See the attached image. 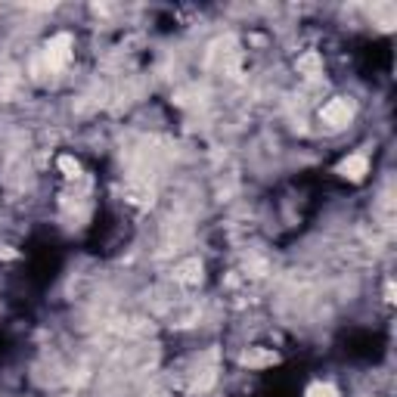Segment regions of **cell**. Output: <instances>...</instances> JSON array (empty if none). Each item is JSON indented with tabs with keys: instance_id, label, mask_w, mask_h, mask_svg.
<instances>
[{
	"instance_id": "6da1fadb",
	"label": "cell",
	"mask_w": 397,
	"mask_h": 397,
	"mask_svg": "<svg viewBox=\"0 0 397 397\" xmlns=\"http://www.w3.org/2000/svg\"><path fill=\"white\" fill-rule=\"evenodd\" d=\"M320 118L326 121V127H332V131H338V127L351 125L354 109H351V103H348V99H342V97H338V99H329V103L323 106Z\"/></svg>"
},
{
	"instance_id": "277c9868",
	"label": "cell",
	"mask_w": 397,
	"mask_h": 397,
	"mask_svg": "<svg viewBox=\"0 0 397 397\" xmlns=\"http://www.w3.org/2000/svg\"><path fill=\"white\" fill-rule=\"evenodd\" d=\"M242 366H249V370H261V366H273L279 363V354L277 351H267V348H249L239 357Z\"/></svg>"
},
{
	"instance_id": "8992f818",
	"label": "cell",
	"mask_w": 397,
	"mask_h": 397,
	"mask_svg": "<svg viewBox=\"0 0 397 397\" xmlns=\"http://www.w3.org/2000/svg\"><path fill=\"white\" fill-rule=\"evenodd\" d=\"M295 69H298V75H305V78L323 75V56L320 53H305L298 62H295Z\"/></svg>"
},
{
	"instance_id": "5b68a950",
	"label": "cell",
	"mask_w": 397,
	"mask_h": 397,
	"mask_svg": "<svg viewBox=\"0 0 397 397\" xmlns=\"http://www.w3.org/2000/svg\"><path fill=\"white\" fill-rule=\"evenodd\" d=\"M174 279L183 286H199L202 283V261L199 258H190V261H183L174 270Z\"/></svg>"
},
{
	"instance_id": "52a82bcc",
	"label": "cell",
	"mask_w": 397,
	"mask_h": 397,
	"mask_svg": "<svg viewBox=\"0 0 397 397\" xmlns=\"http://www.w3.org/2000/svg\"><path fill=\"white\" fill-rule=\"evenodd\" d=\"M305 397H338V388L332 382H314L305 391Z\"/></svg>"
},
{
	"instance_id": "9c48e42d",
	"label": "cell",
	"mask_w": 397,
	"mask_h": 397,
	"mask_svg": "<svg viewBox=\"0 0 397 397\" xmlns=\"http://www.w3.org/2000/svg\"><path fill=\"white\" fill-rule=\"evenodd\" d=\"M0 258H16V251H13L10 245H0Z\"/></svg>"
},
{
	"instance_id": "3957f363",
	"label": "cell",
	"mask_w": 397,
	"mask_h": 397,
	"mask_svg": "<svg viewBox=\"0 0 397 397\" xmlns=\"http://www.w3.org/2000/svg\"><path fill=\"white\" fill-rule=\"evenodd\" d=\"M338 174L344 180H351V183H360V180L370 174V162H366V155H348L338 165Z\"/></svg>"
},
{
	"instance_id": "7a4b0ae2",
	"label": "cell",
	"mask_w": 397,
	"mask_h": 397,
	"mask_svg": "<svg viewBox=\"0 0 397 397\" xmlns=\"http://www.w3.org/2000/svg\"><path fill=\"white\" fill-rule=\"evenodd\" d=\"M69 53H71V38L69 34H56V38H50V44H47L50 69H60L62 62H69Z\"/></svg>"
},
{
	"instance_id": "ba28073f",
	"label": "cell",
	"mask_w": 397,
	"mask_h": 397,
	"mask_svg": "<svg viewBox=\"0 0 397 397\" xmlns=\"http://www.w3.org/2000/svg\"><path fill=\"white\" fill-rule=\"evenodd\" d=\"M60 168H62V174H66V177H81V162H78V158H71V155H62L60 158Z\"/></svg>"
}]
</instances>
